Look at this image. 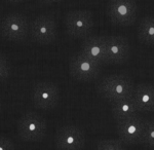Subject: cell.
Returning <instances> with one entry per match:
<instances>
[{
	"label": "cell",
	"mask_w": 154,
	"mask_h": 150,
	"mask_svg": "<svg viewBox=\"0 0 154 150\" xmlns=\"http://www.w3.org/2000/svg\"><path fill=\"white\" fill-rule=\"evenodd\" d=\"M58 35L57 21L51 14H40L31 22L30 37L34 42L42 45L51 44Z\"/></svg>",
	"instance_id": "6"
},
{
	"label": "cell",
	"mask_w": 154,
	"mask_h": 150,
	"mask_svg": "<svg viewBox=\"0 0 154 150\" xmlns=\"http://www.w3.org/2000/svg\"><path fill=\"white\" fill-rule=\"evenodd\" d=\"M142 144L154 148V120H146Z\"/></svg>",
	"instance_id": "16"
},
{
	"label": "cell",
	"mask_w": 154,
	"mask_h": 150,
	"mask_svg": "<svg viewBox=\"0 0 154 150\" xmlns=\"http://www.w3.org/2000/svg\"><path fill=\"white\" fill-rule=\"evenodd\" d=\"M39 3L41 4H46V5H49V4H53V3H56V2L60 1V0H37Z\"/></svg>",
	"instance_id": "20"
},
{
	"label": "cell",
	"mask_w": 154,
	"mask_h": 150,
	"mask_svg": "<svg viewBox=\"0 0 154 150\" xmlns=\"http://www.w3.org/2000/svg\"><path fill=\"white\" fill-rule=\"evenodd\" d=\"M136 0H108L106 14L109 21L117 26H130L137 19Z\"/></svg>",
	"instance_id": "5"
},
{
	"label": "cell",
	"mask_w": 154,
	"mask_h": 150,
	"mask_svg": "<svg viewBox=\"0 0 154 150\" xmlns=\"http://www.w3.org/2000/svg\"><path fill=\"white\" fill-rule=\"evenodd\" d=\"M135 84L130 77L125 75H110L98 83L97 92L103 99L110 103L119 100L131 98Z\"/></svg>",
	"instance_id": "1"
},
{
	"label": "cell",
	"mask_w": 154,
	"mask_h": 150,
	"mask_svg": "<svg viewBox=\"0 0 154 150\" xmlns=\"http://www.w3.org/2000/svg\"><path fill=\"white\" fill-rule=\"evenodd\" d=\"M133 99L139 112H154V84L139 83L135 87Z\"/></svg>",
	"instance_id": "13"
},
{
	"label": "cell",
	"mask_w": 154,
	"mask_h": 150,
	"mask_svg": "<svg viewBox=\"0 0 154 150\" xmlns=\"http://www.w3.org/2000/svg\"><path fill=\"white\" fill-rule=\"evenodd\" d=\"M66 31L73 38H88L95 28V19L91 11L74 9L69 11L64 17Z\"/></svg>",
	"instance_id": "4"
},
{
	"label": "cell",
	"mask_w": 154,
	"mask_h": 150,
	"mask_svg": "<svg viewBox=\"0 0 154 150\" xmlns=\"http://www.w3.org/2000/svg\"><path fill=\"white\" fill-rule=\"evenodd\" d=\"M102 64L88 58L83 52H79L74 55L69 62V73L71 77L80 81H88L100 75Z\"/></svg>",
	"instance_id": "7"
},
{
	"label": "cell",
	"mask_w": 154,
	"mask_h": 150,
	"mask_svg": "<svg viewBox=\"0 0 154 150\" xmlns=\"http://www.w3.org/2000/svg\"><path fill=\"white\" fill-rule=\"evenodd\" d=\"M145 124V119L139 116L116 121V132L119 140L126 145L142 144Z\"/></svg>",
	"instance_id": "9"
},
{
	"label": "cell",
	"mask_w": 154,
	"mask_h": 150,
	"mask_svg": "<svg viewBox=\"0 0 154 150\" xmlns=\"http://www.w3.org/2000/svg\"><path fill=\"white\" fill-rule=\"evenodd\" d=\"M7 3H11V4H19V3H22L24 2L25 0H5Z\"/></svg>",
	"instance_id": "21"
},
{
	"label": "cell",
	"mask_w": 154,
	"mask_h": 150,
	"mask_svg": "<svg viewBox=\"0 0 154 150\" xmlns=\"http://www.w3.org/2000/svg\"><path fill=\"white\" fill-rule=\"evenodd\" d=\"M109 64H123L130 58V42L125 36H105Z\"/></svg>",
	"instance_id": "11"
},
{
	"label": "cell",
	"mask_w": 154,
	"mask_h": 150,
	"mask_svg": "<svg viewBox=\"0 0 154 150\" xmlns=\"http://www.w3.org/2000/svg\"><path fill=\"white\" fill-rule=\"evenodd\" d=\"M138 38L144 44L154 46V16H148L141 20L138 28Z\"/></svg>",
	"instance_id": "15"
},
{
	"label": "cell",
	"mask_w": 154,
	"mask_h": 150,
	"mask_svg": "<svg viewBox=\"0 0 154 150\" xmlns=\"http://www.w3.org/2000/svg\"><path fill=\"white\" fill-rule=\"evenodd\" d=\"M60 89L56 83L51 81H39L32 89V101L35 107L42 110L53 109L58 105Z\"/></svg>",
	"instance_id": "10"
},
{
	"label": "cell",
	"mask_w": 154,
	"mask_h": 150,
	"mask_svg": "<svg viewBox=\"0 0 154 150\" xmlns=\"http://www.w3.org/2000/svg\"><path fill=\"white\" fill-rule=\"evenodd\" d=\"M111 104V113L115 121L123 120V119L131 118L139 116V110L137 108L133 97L119 100Z\"/></svg>",
	"instance_id": "14"
},
{
	"label": "cell",
	"mask_w": 154,
	"mask_h": 150,
	"mask_svg": "<svg viewBox=\"0 0 154 150\" xmlns=\"http://www.w3.org/2000/svg\"><path fill=\"white\" fill-rule=\"evenodd\" d=\"M31 22L20 12H9L0 20V36L7 41L21 42L30 36Z\"/></svg>",
	"instance_id": "2"
},
{
	"label": "cell",
	"mask_w": 154,
	"mask_h": 150,
	"mask_svg": "<svg viewBox=\"0 0 154 150\" xmlns=\"http://www.w3.org/2000/svg\"><path fill=\"white\" fill-rule=\"evenodd\" d=\"M46 131V119L34 111L25 112L17 122L18 135L25 142H40L45 136Z\"/></svg>",
	"instance_id": "3"
},
{
	"label": "cell",
	"mask_w": 154,
	"mask_h": 150,
	"mask_svg": "<svg viewBox=\"0 0 154 150\" xmlns=\"http://www.w3.org/2000/svg\"><path fill=\"white\" fill-rule=\"evenodd\" d=\"M80 52L100 64H109L105 36H91L81 42Z\"/></svg>",
	"instance_id": "12"
},
{
	"label": "cell",
	"mask_w": 154,
	"mask_h": 150,
	"mask_svg": "<svg viewBox=\"0 0 154 150\" xmlns=\"http://www.w3.org/2000/svg\"><path fill=\"white\" fill-rule=\"evenodd\" d=\"M97 150H125L123 143L120 140L107 139L103 140L98 144Z\"/></svg>",
	"instance_id": "17"
},
{
	"label": "cell",
	"mask_w": 154,
	"mask_h": 150,
	"mask_svg": "<svg viewBox=\"0 0 154 150\" xmlns=\"http://www.w3.org/2000/svg\"><path fill=\"white\" fill-rule=\"evenodd\" d=\"M11 73V67L7 57L3 52L0 55V81L3 83L6 79L9 78Z\"/></svg>",
	"instance_id": "18"
},
{
	"label": "cell",
	"mask_w": 154,
	"mask_h": 150,
	"mask_svg": "<svg viewBox=\"0 0 154 150\" xmlns=\"http://www.w3.org/2000/svg\"><path fill=\"white\" fill-rule=\"evenodd\" d=\"M84 145L85 134L73 124L61 127L54 134V146L58 150H82Z\"/></svg>",
	"instance_id": "8"
},
{
	"label": "cell",
	"mask_w": 154,
	"mask_h": 150,
	"mask_svg": "<svg viewBox=\"0 0 154 150\" xmlns=\"http://www.w3.org/2000/svg\"><path fill=\"white\" fill-rule=\"evenodd\" d=\"M0 150H16L14 141L4 134L0 136Z\"/></svg>",
	"instance_id": "19"
}]
</instances>
